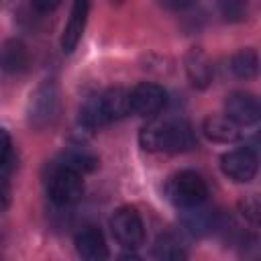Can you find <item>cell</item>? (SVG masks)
Here are the masks:
<instances>
[{
    "label": "cell",
    "mask_w": 261,
    "mask_h": 261,
    "mask_svg": "<svg viewBox=\"0 0 261 261\" xmlns=\"http://www.w3.org/2000/svg\"><path fill=\"white\" fill-rule=\"evenodd\" d=\"M139 143L151 153H184L196 147V137L184 120H153L139 130Z\"/></svg>",
    "instance_id": "cell-1"
},
{
    "label": "cell",
    "mask_w": 261,
    "mask_h": 261,
    "mask_svg": "<svg viewBox=\"0 0 261 261\" xmlns=\"http://www.w3.org/2000/svg\"><path fill=\"white\" fill-rule=\"evenodd\" d=\"M61 112V100H59V90L53 82L41 84L29 100L27 106V118L29 124L37 130H45L47 126H53L55 120L59 118Z\"/></svg>",
    "instance_id": "cell-2"
},
{
    "label": "cell",
    "mask_w": 261,
    "mask_h": 261,
    "mask_svg": "<svg viewBox=\"0 0 261 261\" xmlns=\"http://www.w3.org/2000/svg\"><path fill=\"white\" fill-rule=\"evenodd\" d=\"M165 192H167V198L177 208L200 206L208 198L206 179L192 169H184V171H177L175 175H171L165 186Z\"/></svg>",
    "instance_id": "cell-3"
},
{
    "label": "cell",
    "mask_w": 261,
    "mask_h": 261,
    "mask_svg": "<svg viewBox=\"0 0 261 261\" xmlns=\"http://www.w3.org/2000/svg\"><path fill=\"white\" fill-rule=\"evenodd\" d=\"M47 194L57 206H71L84 194L82 173L63 165H55L47 179Z\"/></svg>",
    "instance_id": "cell-4"
},
{
    "label": "cell",
    "mask_w": 261,
    "mask_h": 261,
    "mask_svg": "<svg viewBox=\"0 0 261 261\" xmlns=\"http://www.w3.org/2000/svg\"><path fill=\"white\" fill-rule=\"evenodd\" d=\"M110 228L118 245H122L124 249H137L145 241L143 218L133 206L118 208L110 218Z\"/></svg>",
    "instance_id": "cell-5"
},
{
    "label": "cell",
    "mask_w": 261,
    "mask_h": 261,
    "mask_svg": "<svg viewBox=\"0 0 261 261\" xmlns=\"http://www.w3.org/2000/svg\"><path fill=\"white\" fill-rule=\"evenodd\" d=\"M130 112L139 114V116H155L163 110L165 102H167V96H165V90L159 86V84H153V82H141L137 84L130 92Z\"/></svg>",
    "instance_id": "cell-6"
},
{
    "label": "cell",
    "mask_w": 261,
    "mask_h": 261,
    "mask_svg": "<svg viewBox=\"0 0 261 261\" xmlns=\"http://www.w3.org/2000/svg\"><path fill=\"white\" fill-rule=\"evenodd\" d=\"M220 169L224 175L239 184H247L257 173V155L249 147H239L220 157Z\"/></svg>",
    "instance_id": "cell-7"
},
{
    "label": "cell",
    "mask_w": 261,
    "mask_h": 261,
    "mask_svg": "<svg viewBox=\"0 0 261 261\" xmlns=\"http://www.w3.org/2000/svg\"><path fill=\"white\" fill-rule=\"evenodd\" d=\"M224 114L239 126H251L259 120V100L249 92H232L224 100Z\"/></svg>",
    "instance_id": "cell-8"
},
{
    "label": "cell",
    "mask_w": 261,
    "mask_h": 261,
    "mask_svg": "<svg viewBox=\"0 0 261 261\" xmlns=\"http://www.w3.org/2000/svg\"><path fill=\"white\" fill-rule=\"evenodd\" d=\"M181 224L190 234L204 237L220 226V216L214 210L204 208V204H200L192 208H181Z\"/></svg>",
    "instance_id": "cell-9"
},
{
    "label": "cell",
    "mask_w": 261,
    "mask_h": 261,
    "mask_svg": "<svg viewBox=\"0 0 261 261\" xmlns=\"http://www.w3.org/2000/svg\"><path fill=\"white\" fill-rule=\"evenodd\" d=\"M88 10H90L88 0H75L73 2L69 20H67L63 35H61V49L65 53H71L77 47V43L82 41V35L86 31V22H88Z\"/></svg>",
    "instance_id": "cell-10"
},
{
    "label": "cell",
    "mask_w": 261,
    "mask_h": 261,
    "mask_svg": "<svg viewBox=\"0 0 261 261\" xmlns=\"http://www.w3.org/2000/svg\"><path fill=\"white\" fill-rule=\"evenodd\" d=\"M202 133L214 143H237L243 137V130L226 114H210L202 122Z\"/></svg>",
    "instance_id": "cell-11"
},
{
    "label": "cell",
    "mask_w": 261,
    "mask_h": 261,
    "mask_svg": "<svg viewBox=\"0 0 261 261\" xmlns=\"http://www.w3.org/2000/svg\"><path fill=\"white\" fill-rule=\"evenodd\" d=\"M29 49L18 39H8L0 45V69L8 75L22 73L29 67Z\"/></svg>",
    "instance_id": "cell-12"
},
{
    "label": "cell",
    "mask_w": 261,
    "mask_h": 261,
    "mask_svg": "<svg viewBox=\"0 0 261 261\" xmlns=\"http://www.w3.org/2000/svg\"><path fill=\"white\" fill-rule=\"evenodd\" d=\"M184 65H186V73H188L190 82H192L196 88L204 90V88L210 86L212 75H214V73H212V63H210L208 55H206L200 47H192V49L186 53Z\"/></svg>",
    "instance_id": "cell-13"
},
{
    "label": "cell",
    "mask_w": 261,
    "mask_h": 261,
    "mask_svg": "<svg viewBox=\"0 0 261 261\" xmlns=\"http://www.w3.org/2000/svg\"><path fill=\"white\" fill-rule=\"evenodd\" d=\"M75 249L88 261H100L108 257V247L102 232L94 226H86L75 234Z\"/></svg>",
    "instance_id": "cell-14"
},
{
    "label": "cell",
    "mask_w": 261,
    "mask_h": 261,
    "mask_svg": "<svg viewBox=\"0 0 261 261\" xmlns=\"http://www.w3.org/2000/svg\"><path fill=\"white\" fill-rule=\"evenodd\" d=\"M100 104L104 108V114L108 116L110 122L124 118L126 114H130V96L128 90L116 86V88H108L104 94H100Z\"/></svg>",
    "instance_id": "cell-15"
},
{
    "label": "cell",
    "mask_w": 261,
    "mask_h": 261,
    "mask_svg": "<svg viewBox=\"0 0 261 261\" xmlns=\"http://www.w3.org/2000/svg\"><path fill=\"white\" fill-rule=\"evenodd\" d=\"M80 122L88 130H98V128H104L106 124H110V120L104 114V108L100 104V96H92V98H88L82 104V108H80Z\"/></svg>",
    "instance_id": "cell-16"
},
{
    "label": "cell",
    "mask_w": 261,
    "mask_h": 261,
    "mask_svg": "<svg viewBox=\"0 0 261 261\" xmlns=\"http://www.w3.org/2000/svg\"><path fill=\"white\" fill-rule=\"evenodd\" d=\"M230 69L239 80H251L259 71V55L255 49H241L230 57Z\"/></svg>",
    "instance_id": "cell-17"
},
{
    "label": "cell",
    "mask_w": 261,
    "mask_h": 261,
    "mask_svg": "<svg viewBox=\"0 0 261 261\" xmlns=\"http://www.w3.org/2000/svg\"><path fill=\"white\" fill-rule=\"evenodd\" d=\"M153 257L177 261V259H186L188 253H186L181 241H179L175 234L165 232V234H161V237L155 241V245H153Z\"/></svg>",
    "instance_id": "cell-18"
},
{
    "label": "cell",
    "mask_w": 261,
    "mask_h": 261,
    "mask_svg": "<svg viewBox=\"0 0 261 261\" xmlns=\"http://www.w3.org/2000/svg\"><path fill=\"white\" fill-rule=\"evenodd\" d=\"M57 165L75 169V171H80V173L84 175L86 171L96 169V165H98V157L92 155V153H88V151H84V149H69V151H65V153L61 155V159H59Z\"/></svg>",
    "instance_id": "cell-19"
},
{
    "label": "cell",
    "mask_w": 261,
    "mask_h": 261,
    "mask_svg": "<svg viewBox=\"0 0 261 261\" xmlns=\"http://www.w3.org/2000/svg\"><path fill=\"white\" fill-rule=\"evenodd\" d=\"M220 10L230 20H241L247 16V0H220Z\"/></svg>",
    "instance_id": "cell-20"
},
{
    "label": "cell",
    "mask_w": 261,
    "mask_h": 261,
    "mask_svg": "<svg viewBox=\"0 0 261 261\" xmlns=\"http://www.w3.org/2000/svg\"><path fill=\"white\" fill-rule=\"evenodd\" d=\"M241 214L249 220V222H253V224H257L259 222V212H261V206H259V200H257V196H249V198H245V200H241Z\"/></svg>",
    "instance_id": "cell-21"
},
{
    "label": "cell",
    "mask_w": 261,
    "mask_h": 261,
    "mask_svg": "<svg viewBox=\"0 0 261 261\" xmlns=\"http://www.w3.org/2000/svg\"><path fill=\"white\" fill-rule=\"evenodd\" d=\"M12 161V141L10 135L0 128V169H4Z\"/></svg>",
    "instance_id": "cell-22"
},
{
    "label": "cell",
    "mask_w": 261,
    "mask_h": 261,
    "mask_svg": "<svg viewBox=\"0 0 261 261\" xmlns=\"http://www.w3.org/2000/svg\"><path fill=\"white\" fill-rule=\"evenodd\" d=\"M196 0H159V4L167 10H173V12H181V10H188L194 6Z\"/></svg>",
    "instance_id": "cell-23"
},
{
    "label": "cell",
    "mask_w": 261,
    "mask_h": 261,
    "mask_svg": "<svg viewBox=\"0 0 261 261\" xmlns=\"http://www.w3.org/2000/svg\"><path fill=\"white\" fill-rule=\"evenodd\" d=\"M10 206V186L4 177H0V212Z\"/></svg>",
    "instance_id": "cell-24"
},
{
    "label": "cell",
    "mask_w": 261,
    "mask_h": 261,
    "mask_svg": "<svg viewBox=\"0 0 261 261\" xmlns=\"http://www.w3.org/2000/svg\"><path fill=\"white\" fill-rule=\"evenodd\" d=\"M31 4L41 12H51L61 4V0H31Z\"/></svg>",
    "instance_id": "cell-25"
},
{
    "label": "cell",
    "mask_w": 261,
    "mask_h": 261,
    "mask_svg": "<svg viewBox=\"0 0 261 261\" xmlns=\"http://www.w3.org/2000/svg\"><path fill=\"white\" fill-rule=\"evenodd\" d=\"M112 2H122V0H112Z\"/></svg>",
    "instance_id": "cell-26"
}]
</instances>
